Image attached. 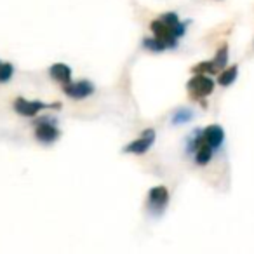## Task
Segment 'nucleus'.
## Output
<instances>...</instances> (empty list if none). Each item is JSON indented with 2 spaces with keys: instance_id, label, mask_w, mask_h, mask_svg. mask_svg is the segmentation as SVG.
Wrapping results in <instances>:
<instances>
[{
  "instance_id": "obj_1",
  "label": "nucleus",
  "mask_w": 254,
  "mask_h": 254,
  "mask_svg": "<svg viewBox=\"0 0 254 254\" xmlns=\"http://www.w3.org/2000/svg\"><path fill=\"white\" fill-rule=\"evenodd\" d=\"M187 89L191 99H195V101H204V98H207V96L212 94V91H214V80H212L211 77H207V75L195 73L193 77L188 80Z\"/></svg>"
},
{
  "instance_id": "obj_2",
  "label": "nucleus",
  "mask_w": 254,
  "mask_h": 254,
  "mask_svg": "<svg viewBox=\"0 0 254 254\" xmlns=\"http://www.w3.org/2000/svg\"><path fill=\"white\" fill-rule=\"evenodd\" d=\"M60 134L61 132H60V129H58V126L49 117H44V119H39L35 122V138L39 139L40 143H44V145L54 143L60 138Z\"/></svg>"
},
{
  "instance_id": "obj_3",
  "label": "nucleus",
  "mask_w": 254,
  "mask_h": 254,
  "mask_svg": "<svg viewBox=\"0 0 254 254\" xmlns=\"http://www.w3.org/2000/svg\"><path fill=\"white\" fill-rule=\"evenodd\" d=\"M150 28H152V32H153V37H155L157 40H160V42L166 46V49H174V47L178 46V37L174 35L173 28H171L169 25H166L160 18L152 21Z\"/></svg>"
},
{
  "instance_id": "obj_4",
  "label": "nucleus",
  "mask_w": 254,
  "mask_h": 254,
  "mask_svg": "<svg viewBox=\"0 0 254 254\" xmlns=\"http://www.w3.org/2000/svg\"><path fill=\"white\" fill-rule=\"evenodd\" d=\"M46 108H61L60 103H54V105H47L44 101H28L25 98H16L14 99V110L23 117H35L40 110Z\"/></svg>"
},
{
  "instance_id": "obj_5",
  "label": "nucleus",
  "mask_w": 254,
  "mask_h": 254,
  "mask_svg": "<svg viewBox=\"0 0 254 254\" xmlns=\"http://www.w3.org/2000/svg\"><path fill=\"white\" fill-rule=\"evenodd\" d=\"M169 204V191H167L166 187H155L150 190L148 193V209L155 214H160L164 209Z\"/></svg>"
},
{
  "instance_id": "obj_6",
  "label": "nucleus",
  "mask_w": 254,
  "mask_h": 254,
  "mask_svg": "<svg viewBox=\"0 0 254 254\" xmlns=\"http://www.w3.org/2000/svg\"><path fill=\"white\" fill-rule=\"evenodd\" d=\"M153 141H155V131H153V129H145V131H143V134L139 136L138 139H134V141L129 143V145L124 148V152L141 155V153L148 152L150 146L153 145Z\"/></svg>"
},
{
  "instance_id": "obj_7",
  "label": "nucleus",
  "mask_w": 254,
  "mask_h": 254,
  "mask_svg": "<svg viewBox=\"0 0 254 254\" xmlns=\"http://www.w3.org/2000/svg\"><path fill=\"white\" fill-rule=\"evenodd\" d=\"M63 91H64V94L73 99H84L94 92V85L89 80H78V82H70V84L63 85Z\"/></svg>"
},
{
  "instance_id": "obj_8",
  "label": "nucleus",
  "mask_w": 254,
  "mask_h": 254,
  "mask_svg": "<svg viewBox=\"0 0 254 254\" xmlns=\"http://www.w3.org/2000/svg\"><path fill=\"white\" fill-rule=\"evenodd\" d=\"M202 136H204V139L209 143V145L212 146V148H219L223 143V139H225V131H223V127L218 126V124H212V126H207L202 131Z\"/></svg>"
},
{
  "instance_id": "obj_9",
  "label": "nucleus",
  "mask_w": 254,
  "mask_h": 254,
  "mask_svg": "<svg viewBox=\"0 0 254 254\" xmlns=\"http://www.w3.org/2000/svg\"><path fill=\"white\" fill-rule=\"evenodd\" d=\"M49 75L53 80H56L58 84L66 85L71 82V70L68 64L64 63H54L53 66L49 68Z\"/></svg>"
},
{
  "instance_id": "obj_10",
  "label": "nucleus",
  "mask_w": 254,
  "mask_h": 254,
  "mask_svg": "<svg viewBox=\"0 0 254 254\" xmlns=\"http://www.w3.org/2000/svg\"><path fill=\"white\" fill-rule=\"evenodd\" d=\"M212 152H214V148H212V146L204 139V136H202V141L198 143V146L193 152L195 153V162H197L198 166H205V164H209L212 159Z\"/></svg>"
},
{
  "instance_id": "obj_11",
  "label": "nucleus",
  "mask_w": 254,
  "mask_h": 254,
  "mask_svg": "<svg viewBox=\"0 0 254 254\" xmlns=\"http://www.w3.org/2000/svg\"><path fill=\"white\" fill-rule=\"evenodd\" d=\"M219 77H218V82L219 85H223V87H228V85H232L233 82H235L237 75H239V66H230V68H223L221 71H219Z\"/></svg>"
},
{
  "instance_id": "obj_12",
  "label": "nucleus",
  "mask_w": 254,
  "mask_h": 254,
  "mask_svg": "<svg viewBox=\"0 0 254 254\" xmlns=\"http://www.w3.org/2000/svg\"><path fill=\"white\" fill-rule=\"evenodd\" d=\"M193 73H202V75H214V73H219V68L216 66L214 61H202V63L195 64L191 68Z\"/></svg>"
},
{
  "instance_id": "obj_13",
  "label": "nucleus",
  "mask_w": 254,
  "mask_h": 254,
  "mask_svg": "<svg viewBox=\"0 0 254 254\" xmlns=\"http://www.w3.org/2000/svg\"><path fill=\"white\" fill-rule=\"evenodd\" d=\"M193 119V112L190 108H180L178 112H174V115L171 117V124L174 126H181V124H187Z\"/></svg>"
},
{
  "instance_id": "obj_14",
  "label": "nucleus",
  "mask_w": 254,
  "mask_h": 254,
  "mask_svg": "<svg viewBox=\"0 0 254 254\" xmlns=\"http://www.w3.org/2000/svg\"><path fill=\"white\" fill-rule=\"evenodd\" d=\"M216 63V66L219 68V71L223 70V68L226 66V63H228V46H221L218 49V53H216V56H214V60H212Z\"/></svg>"
},
{
  "instance_id": "obj_15",
  "label": "nucleus",
  "mask_w": 254,
  "mask_h": 254,
  "mask_svg": "<svg viewBox=\"0 0 254 254\" xmlns=\"http://www.w3.org/2000/svg\"><path fill=\"white\" fill-rule=\"evenodd\" d=\"M12 73H14V68H12L11 63H2L0 61V84H5L12 78Z\"/></svg>"
},
{
  "instance_id": "obj_16",
  "label": "nucleus",
  "mask_w": 254,
  "mask_h": 254,
  "mask_svg": "<svg viewBox=\"0 0 254 254\" xmlns=\"http://www.w3.org/2000/svg\"><path fill=\"white\" fill-rule=\"evenodd\" d=\"M143 46H145L148 51H153V53H160V51L166 49V46H164L160 40H157L155 37H153V39H145L143 40Z\"/></svg>"
}]
</instances>
